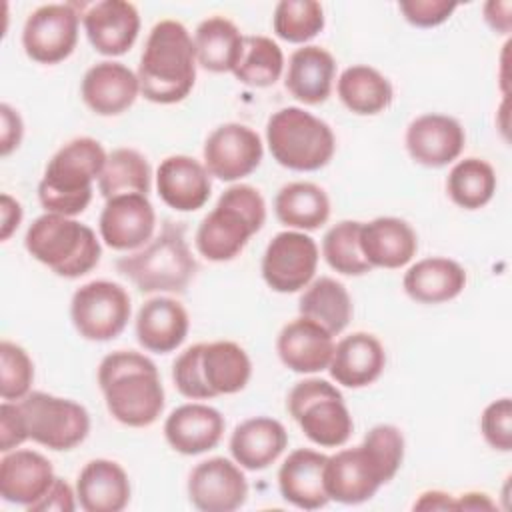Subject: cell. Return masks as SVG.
<instances>
[{
	"instance_id": "obj_43",
	"label": "cell",
	"mask_w": 512,
	"mask_h": 512,
	"mask_svg": "<svg viewBox=\"0 0 512 512\" xmlns=\"http://www.w3.org/2000/svg\"><path fill=\"white\" fill-rule=\"evenodd\" d=\"M480 432L486 444L498 452L512 450V400L508 396L490 402L480 416Z\"/></svg>"
},
{
	"instance_id": "obj_18",
	"label": "cell",
	"mask_w": 512,
	"mask_h": 512,
	"mask_svg": "<svg viewBox=\"0 0 512 512\" xmlns=\"http://www.w3.org/2000/svg\"><path fill=\"white\" fill-rule=\"evenodd\" d=\"M406 150L410 158L426 168H442L454 162L466 142L462 124L446 114H422L406 128Z\"/></svg>"
},
{
	"instance_id": "obj_28",
	"label": "cell",
	"mask_w": 512,
	"mask_h": 512,
	"mask_svg": "<svg viewBox=\"0 0 512 512\" xmlns=\"http://www.w3.org/2000/svg\"><path fill=\"white\" fill-rule=\"evenodd\" d=\"M190 318L186 308L170 298L156 296L142 304L136 316V338L148 352L168 354L188 336Z\"/></svg>"
},
{
	"instance_id": "obj_51",
	"label": "cell",
	"mask_w": 512,
	"mask_h": 512,
	"mask_svg": "<svg viewBox=\"0 0 512 512\" xmlns=\"http://www.w3.org/2000/svg\"><path fill=\"white\" fill-rule=\"evenodd\" d=\"M496 504L484 492H466L456 496V510H494Z\"/></svg>"
},
{
	"instance_id": "obj_2",
	"label": "cell",
	"mask_w": 512,
	"mask_h": 512,
	"mask_svg": "<svg viewBox=\"0 0 512 512\" xmlns=\"http://www.w3.org/2000/svg\"><path fill=\"white\" fill-rule=\"evenodd\" d=\"M98 386L110 416L130 428L154 424L166 404L156 364L136 350L104 356L98 366Z\"/></svg>"
},
{
	"instance_id": "obj_11",
	"label": "cell",
	"mask_w": 512,
	"mask_h": 512,
	"mask_svg": "<svg viewBox=\"0 0 512 512\" xmlns=\"http://www.w3.org/2000/svg\"><path fill=\"white\" fill-rule=\"evenodd\" d=\"M26 420L28 438L56 452H66L82 444L90 432L88 410L48 392H30L18 400Z\"/></svg>"
},
{
	"instance_id": "obj_1",
	"label": "cell",
	"mask_w": 512,
	"mask_h": 512,
	"mask_svg": "<svg viewBox=\"0 0 512 512\" xmlns=\"http://www.w3.org/2000/svg\"><path fill=\"white\" fill-rule=\"evenodd\" d=\"M404 460V436L392 424L374 426L356 448L326 458L324 488L330 500L362 504L390 482Z\"/></svg>"
},
{
	"instance_id": "obj_49",
	"label": "cell",
	"mask_w": 512,
	"mask_h": 512,
	"mask_svg": "<svg viewBox=\"0 0 512 512\" xmlns=\"http://www.w3.org/2000/svg\"><path fill=\"white\" fill-rule=\"evenodd\" d=\"M512 2L508 0H490L484 4V20L486 24L498 32V34H508L510 28H512Z\"/></svg>"
},
{
	"instance_id": "obj_10",
	"label": "cell",
	"mask_w": 512,
	"mask_h": 512,
	"mask_svg": "<svg viewBox=\"0 0 512 512\" xmlns=\"http://www.w3.org/2000/svg\"><path fill=\"white\" fill-rule=\"evenodd\" d=\"M286 408L304 436L322 448H338L352 436L354 420L350 410L342 392L328 380L308 378L294 384L286 398Z\"/></svg>"
},
{
	"instance_id": "obj_8",
	"label": "cell",
	"mask_w": 512,
	"mask_h": 512,
	"mask_svg": "<svg viewBox=\"0 0 512 512\" xmlns=\"http://www.w3.org/2000/svg\"><path fill=\"white\" fill-rule=\"evenodd\" d=\"M116 268L140 292H184L196 274V260L184 226L166 222L162 232L140 250L116 260Z\"/></svg>"
},
{
	"instance_id": "obj_31",
	"label": "cell",
	"mask_w": 512,
	"mask_h": 512,
	"mask_svg": "<svg viewBox=\"0 0 512 512\" xmlns=\"http://www.w3.org/2000/svg\"><path fill=\"white\" fill-rule=\"evenodd\" d=\"M336 60L334 56L316 44H304L294 50L288 60L284 78L286 90L304 104H322L334 84Z\"/></svg>"
},
{
	"instance_id": "obj_22",
	"label": "cell",
	"mask_w": 512,
	"mask_h": 512,
	"mask_svg": "<svg viewBox=\"0 0 512 512\" xmlns=\"http://www.w3.org/2000/svg\"><path fill=\"white\" fill-rule=\"evenodd\" d=\"M334 346V336L324 326L304 316L288 322L276 340V352L282 364L298 374L326 370L332 360Z\"/></svg>"
},
{
	"instance_id": "obj_50",
	"label": "cell",
	"mask_w": 512,
	"mask_h": 512,
	"mask_svg": "<svg viewBox=\"0 0 512 512\" xmlns=\"http://www.w3.org/2000/svg\"><path fill=\"white\" fill-rule=\"evenodd\" d=\"M414 510H456V496L442 490H428L414 502Z\"/></svg>"
},
{
	"instance_id": "obj_26",
	"label": "cell",
	"mask_w": 512,
	"mask_h": 512,
	"mask_svg": "<svg viewBox=\"0 0 512 512\" xmlns=\"http://www.w3.org/2000/svg\"><path fill=\"white\" fill-rule=\"evenodd\" d=\"M360 248L372 268L396 270L416 256L418 236L406 220L380 216L362 222Z\"/></svg>"
},
{
	"instance_id": "obj_9",
	"label": "cell",
	"mask_w": 512,
	"mask_h": 512,
	"mask_svg": "<svg viewBox=\"0 0 512 512\" xmlns=\"http://www.w3.org/2000/svg\"><path fill=\"white\" fill-rule=\"evenodd\" d=\"M266 144L280 166L296 172L320 170L336 152L332 128L300 106L280 108L268 118Z\"/></svg>"
},
{
	"instance_id": "obj_32",
	"label": "cell",
	"mask_w": 512,
	"mask_h": 512,
	"mask_svg": "<svg viewBox=\"0 0 512 512\" xmlns=\"http://www.w3.org/2000/svg\"><path fill=\"white\" fill-rule=\"evenodd\" d=\"M402 286L414 302L442 304L462 294L466 286V272L456 260L430 256L418 260L406 270Z\"/></svg>"
},
{
	"instance_id": "obj_40",
	"label": "cell",
	"mask_w": 512,
	"mask_h": 512,
	"mask_svg": "<svg viewBox=\"0 0 512 512\" xmlns=\"http://www.w3.org/2000/svg\"><path fill=\"white\" fill-rule=\"evenodd\" d=\"M358 220H342L334 224L322 238V256L328 266L344 276H362L372 270L360 248Z\"/></svg>"
},
{
	"instance_id": "obj_48",
	"label": "cell",
	"mask_w": 512,
	"mask_h": 512,
	"mask_svg": "<svg viewBox=\"0 0 512 512\" xmlns=\"http://www.w3.org/2000/svg\"><path fill=\"white\" fill-rule=\"evenodd\" d=\"M0 240L6 242L22 222V206L10 194L0 196Z\"/></svg>"
},
{
	"instance_id": "obj_20",
	"label": "cell",
	"mask_w": 512,
	"mask_h": 512,
	"mask_svg": "<svg viewBox=\"0 0 512 512\" xmlns=\"http://www.w3.org/2000/svg\"><path fill=\"white\" fill-rule=\"evenodd\" d=\"M140 94L136 72L122 62L102 60L86 70L80 96L98 116H118L126 112Z\"/></svg>"
},
{
	"instance_id": "obj_12",
	"label": "cell",
	"mask_w": 512,
	"mask_h": 512,
	"mask_svg": "<svg viewBox=\"0 0 512 512\" xmlns=\"http://www.w3.org/2000/svg\"><path fill=\"white\" fill-rule=\"evenodd\" d=\"M128 292L110 280L82 284L70 302V320L76 332L92 342H108L120 336L130 320Z\"/></svg>"
},
{
	"instance_id": "obj_41",
	"label": "cell",
	"mask_w": 512,
	"mask_h": 512,
	"mask_svg": "<svg viewBox=\"0 0 512 512\" xmlns=\"http://www.w3.org/2000/svg\"><path fill=\"white\" fill-rule=\"evenodd\" d=\"M272 28L290 44H306L324 28V8L316 0H280L274 8Z\"/></svg>"
},
{
	"instance_id": "obj_25",
	"label": "cell",
	"mask_w": 512,
	"mask_h": 512,
	"mask_svg": "<svg viewBox=\"0 0 512 512\" xmlns=\"http://www.w3.org/2000/svg\"><path fill=\"white\" fill-rule=\"evenodd\" d=\"M326 454L296 448L278 470V490L282 498L300 510H318L330 502L324 488Z\"/></svg>"
},
{
	"instance_id": "obj_21",
	"label": "cell",
	"mask_w": 512,
	"mask_h": 512,
	"mask_svg": "<svg viewBox=\"0 0 512 512\" xmlns=\"http://www.w3.org/2000/svg\"><path fill=\"white\" fill-rule=\"evenodd\" d=\"M156 192L160 200L172 210L194 212L202 208L210 198V172L192 156H168L156 170Z\"/></svg>"
},
{
	"instance_id": "obj_34",
	"label": "cell",
	"mask_w": 512,
	"mask_h": 512,
	"mask_svg": "<svg viewBox=\"0 0 512 512\" xmlns=\"http://www.w3.org/2000/svg\"><path fill=\"white\" fill-rule=\"evenodd\" d=\"M276 218L294 230H318L330 218V200L314 182L284 184L274 198Z\"/></svg>"
},
{
	"instance_id": "obj_29",
	"label": "cell",
	"mask_w": 512,
	"mask_h": 512,
	"mask_svg": "<svg viewBox=\"0 0 512 512\" xmlns=\"http://www.w3.org/2000/svg\"><path fill=\"white\" fill-rule=\"evenodd\" d=\"M130 492L128 474L114 460H90L76 478V500L86 512H120L128 506Z\"/></svg>"
},
{
	"instance_id": "obj_44",
	"label": "cell",
	"mask_w": 512,
	"mask_h": 512,
	"mask_svg": "<svg viewBox=\"0 0 512 512\" xmlns=\"http://www.w3.org/2000/svg\"><path fill=\"white\" fill-rule=\"evenodd\" d=\"M398 8L406 22L416 28H434L444 24L458 8L456 2L448 0H402Z\"/></svg>"
},
{
	"instance_id": "obj_27",
	"label": "cell",
	"mask_w": 512,
	"mask_h": 512,
	"mask_svg": "<svg viewBox=\"0 0 512 512\" xmlns=\"http://www.w3.org/2000/svg\"><path fill=\"white\" fill-rule=\"evenodd\" d=\"M386 366L382 342L368 332L344 336L336 346L328 364L332 380L346 388H364L380 378Z\"/></svg>"
},
{
	"instance_id": "obj_3",
	"label": "cell",
	"mask_w": 512,
	"mask_h": 512,
	"mask_svg": "<svg viewBox=\"0 0 512 512\" xmlns=\"http://www.w3.org/2000/svg\"><path fill=\"white\" fill-rule=\"evenodd\" d=\"M196 50L186 26L160 20L152 26L138 64L140 94L154 104L184 100L196 82Z\"/></svg>"
},
{
	"instance_id": "obj_33",
	"label": "cell",
	"mask_w": 512,
	"mask_h": 512,
	"mask_svg": "<svg viewBox=\"0 0 512 512\" xmlns=\"http://www.w3.org/2000/svg\"><path fill=\"white\" fill-rule=\"evenodd\" d=\"M244 36L238 26L224 16L202 20L194 32L196 62L208 72H232L242 54Z\"/></svg>"
},
{
	"instance_id": "obj_38",
	"label": "cell",
	"mask_w": 512,
	"mask_h": 512,
	"mask_svg": "<svg viewBox=\"0 0 512 512\" xmlns=\"http://www.w3.org/2000/svg\"><path fill=\"white\" fill-rule=\"evenodd\" d=\"M496 172L482 158L458 160L446 178V192L450 200L464 210H478L486 206L496 192Z\"/></svg>"
},
{
	"instance_id": "obj_7",
	"label": "cell",
	"mask_w": 512,
	"mask_h": 512,
	"mask_svg": "<svg viewBox=\"0 0 512 512\" xmlns=\"http://www.w3.org/2000/svg\"><path fill=\"white\" fill-rule=\"evenodd\" d=\"M24 246L34 260L70 280L88 274L102 254L100 240L90 226L52 212L38 216L28 226Z\"/></svg>"
},
{
	"instance_id": "obj_46",
	"label": "cell",
	"mask_w": 512,
	"mask_h": 512,
	"mask_svg": "<svg viewBox=\"0 0 512 512\" xmlns=\"http://www.w3.org/2000/svg\"><path fill=\"white\" fill-rule=\"evenodd\" d=\"M76 492L70 488V484L62 478H54L52 486L46 490V494L32 504L30 512H72L76 508Z\"/></svg>"
},
{
	"instance_id": "obj_47",
	"label": "cell",
	"mask_w": 512,
	"mask_h": 512,
	"mask_svg": "<svg viewBox=\"0 0 512 512\" xmlns=\"http://www.w3.org/2000/svg\"><path fill=\"white\" fill-rule=\"evenodd\" d=\"M24 134V124L20 114L10 104H0V156L12 154Z\"/></svg>"
},
{
	"instance_id": "obj_39",
	"label": "cell",
	"mask_w": 512,
	"mask_h": 512,
	"mask_svg": "<svg viewBox=\"0 0 512 512\" xmlns=\"http://www.w3.org/2000/svg\"><path fill=\"white\" fill-rule=\"evenodd\" d=\"M284 72L282 48L268 36H244L242 54L232 74L250 88H266L280 80Z\"/></svg>"
},
{
	"instance_id": "obj_16",
	"label": "cell",
	"mask_w": 512,
	"mask_h": 512,
	"mask_svg": "<svg viewBox=\"0 0 512 512\" xmlns=\"http://www.w3.org/2000/svg\"><path fill=\"white\" fill-rule=\"evenodd\" d=\"M188 498L202 512H232L246 502L248 482L236 462L214 456L192 468Z\"/></svg>"
},
{
	"instance_id": "obj_30",
	"label": "cell",
	"mask_w": 512,
	"mask_h": 512,
	"mask_svg": "<svg viewBox=\"0 0 512 512\" xmlns=\"http://www.w3.org/2000/svg\"><path fill=\"white\" fill-rule=\"evenodd\" d=\"M288 446L286 428L268 416L240 422L230 436V454L244 470H264L274 464Z\"/></svg>"
},
{
	"instance_id": "obj_36",
	"label": "cell",
	"mask_w": 512,
	"mask_h": 512,
	"mask_svg": "<svg viewBox=\"0 0 512 512\" xmlns=\"http://www.w3.org/2000/svg\"><path fill=\"white\" fill-rule=\"evenodd\" d=\"M298 312L336 336L352 318V298L342 282L322 276L304 288L298 300Z\"/></svg>"
},
{
	"instance_id": "obj_45",
	"label": "cell",
	"mask_w": 512,
	"mask_h": 512,
	"mask_svg": "<svg viewBox=\"0 0 512 512\" xmlns=\"http://www.w3.org/2000/svg\"><path fill=\"white\" fill-rule=\"evenodd\" d=\"M28 438V428L18 402L4 400L0 406V452L16 450Z\"/></svg>"
},
{
	"instance_id": "obj_23",
	"label": "cell",
	"mask_w": 512,
	"mask_h": 512,
	"mask_svg": "<svg viewBox=\"0 0 512 512\" xmlns=\"http://www.w3.org/2000/svg\"><path fill=\"white\" fill-rule=\"evenodd\" d=\"M224 426V416L216 408L190 402L170 412L164 422V438L172 450L184 456H196L218 446Z\"/></svg>"
},
{
	"instance_id": "obj_13",
	"label": "cell",
	"mask_w": 512,
	"mask_h": 512,
	"mask_svg": "<svg viewBox=\"0 0 512 512\" xmlns=\"http://www.w3.org/2000/svg\"><path fill=\"white\" fill-rule=\"evenodd\" d=\"M318 260L320 252L312 236L300 230H284L268 242L260 270L274 292L292 294L314 280Z\"/></svg>"
},
{
	"instance_id": "obj_15",
	"label": "cell",
	"mask_w": 512,
	"mask_h": 512,
	"mask_svg": "<svg viewBox=\"0 0 512 512\" xmlns=\"http://www.w3.org/2000/svg\"><path fill=\"white\" fill-rule=\"evenodd\" d=\"M202 156L210 176L236 182L260 166L264 146L256 130L246 124L228 122L212 130L204 142Z\"/></svg>"
},
{
	"instance_id": "obj_24",
	"label": "cell",
	"mask_w": 512,
	"mask_h": 512,
	"mask_svg": "<svg viewBox=\"0 0 512 512\" xmlns=\"http://www.w3.org/2000/svg\"><path fill=\"white\" fill-rule=\"evenodd\" d=\"M52 462L36 450H10L0 460V496L18 506L36 504L54 482Z\"/></svg>"
},
{
	"instance_id": "obj_35",
	"label": "cell",
	"mask_w": 512,
	"mask_h": 512,
	"mask_svg": "<svg viewBox=\"0 0 512 512\" xmlns=\"http://www.w3.org/2000/svg\"><path fill=\"white\" fill-rule=\"evenodd\" d=\"M336 90L340 102L358 116L380 114L390 106L394 98L390 80L366 64H354L346 68L336 82Z\"/></svg>"
},
{
	"instance_id": "obj_5",
	"label": "cell",
	"mask_w": 512,
	"mask_h": 512,
	"mask_svg": "<svg viewBox=\"0 0 512 512\" xmlns=\"http://www.w3.org/2000/svg\"><path fill=\"white\" fill-rule=\"evenodd\" d=\"M250 376L252 362L246 350L230 340L194 344L172 364L174 386L190 400L236 394L246 388Z\"/></svg>"
},
{
	"instance_id": "obj_6",
	"label": "cell",
	"mask_w": 512,
	"mask_h": 512,
	"mask_svg": "<svg viewBox=\"0 0 512 512\" xmlns=\"http://www.w3.org/2000/svg\"><path fill=\"white\" fill-rule=\"evenodd\" d=\"M266 222V202L250 184H234L222 192L194 236L196 250L210 262L236 258Z\"/></svg>"
},
{
	"instance_id": "obj_14",
	"label": "cell",
	"mask_w": 512,
	"mask_h": 512,
	"mask_svg": "<svg viewBox=\"0 0 512 512\" xmlns=\"http://www.w3.org/2000/svg\"><path fill=\"white\" fill-rule=\"evenodd\" d=\"M78 28L80 14L74 4L38 6L24 22V52L38 64H58L74 52Z\"/></svg>"
},
{
	"instance_id": "obj_42",
	"label": "cell",
	"mask_w": 512,
	"mask_h": 512,
	"mask_svg": "<svg viewBox=\"0 0 512 512\" xmlns=\"http://www.w3.org/2000/svg\"><path fill=\"white\" fill-rule=\"evenodd\" d=\"M34 382V364L28 352L10 342H0V396L8 402H18L30 394Z\"/></svg>"
},
{
	"instance_id": "obj_19",
	"label": "cell",
	"mask_w": 512,
	"mask_h": 512,
	"mask_svg": "<svg viewBox=\"0 0 512 512\" xmlns=\"http://www.w3.org/2000/svg\"><path fill=\"white\" fill-rule=\"evenodd\" d=\"M82 24L92 48L102 56L126 54L140 32V14L132 2L102 0L82 14Z\"/></svg>"
},
{
	"instance_id": "obj_37",
	"label": "cell",
	"mask_w": 512,
	"mask_h": 512,
	"mask_svg": "<svg viewBox=\"0 0 512 512\" xmlns=\"http://www.w3.org/2000/svg\"><path fill=\"white\" fill-rule=\"evenodd\" d=\"M152 186L148 160L134 148H116L106 156L98 190L108 200L120 194H146Z\"/></svg>"
},
{
	"instance_id": "obj_4",
	"label": "cell",
	"mask_w": 512,
	"mask_h": 512,
	"mask_svg": "<svg viewBox=\"0 0 512 512\" xmlns=\"http://www.w3.org/2000/svg\"><path fill=\"white\" fill-rule=\"evenodd\" d=\"M106 152L90 136L66 142L46 164L38 184V198L46 212L62 216L82 214L92 200V184L100 178Z\"/></svg>"
},
{
	"instance_id": "obj_17",
	"label": "cell",
	"mask_w": 512,
	"mask_h": 512,
	"mask_svg": "<svg viewBox=\"0 0 512 512\" xmlns=\"http://www.w3.org/2000/svg\"><path fill=\"white\" fill-rule=\"evenodd\" d=\"M156 212L146 194H120L106 200L98 230L106 246L114 250H138L152 240Z\"/></svg>"
}]
</instances>
